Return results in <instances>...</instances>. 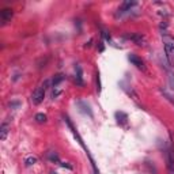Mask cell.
Masks as SVG:
<instances>
[{
  "instance_id": "obj_7",
  "label": "cell",
  "mask_w": 174,
  "mask_h": 174,
  "mask_svg": "<svg viewBox=\"0 0 174 174\" xmlns=\"http://www.w3.org/2000/svg\"><path fill=\"white\" fill-rule=\"evenodd\" d=\"M8 132H10V127H8V124L3 123L2 127H0V139H2V140H5V139H7Z\"/></svg>"
},
{
  "instance_id": "obj_3",
  "label": "cell",
  "mask_w": 174,
  "mask_h": 174,
  "mask_svg": "<svg viewBox=\"0 0 174 174\" xmlns=\"http://www.w3.org/2000/svg\"><path fill=\"white\" fill-rule=\"evenodd\" d=\"M128 59H129V61L136 67V68L141 69V71H146V65H144V61L140 59V57H137L136 54H129Z\"/></svg>"
},
{
  "instance_id": "obj_2",
  "label": "cell",
  "mask_w": 174,
  "mask_h": 174,
  "mask_svg": "<svg viewBox=\"0 0 174 174\" xmlns=\"http://www.w3.org/2000/svg\"><path fill=\"white\" fill-rule=\"evenodd\" d=\"M48 86H49V82H48V80H45L44 85H41L40 87H37V89L34 90L33 95H31V103H33V105H40V103L44 101Z\"/></svg>"
},
{
  "instance_id": "obj_5",
  "label": "cell",
  "mask_w": 174,
  "mask_h": 174,
  "mask_svg": "<svg viewBox=\"0 0 174 174\" xmlns=\"http://www.w3.org/2000/svg\"><path fill=\"white\" fill-rule=\"evenodd\" d=\"M133 5H136V2H124L123 4H121V7L118 8V12L120 14L127 12V11H129L130 8L133 7Z\"/></svg>"
},
{
  "instance_id": "obj_10",
  "label": "cell",
  "mask_w": 174,
  "mask_h": 174,
  "mask_svg": "<svg viewBox=\"0 0 174 174\" xmlns=\"http://www.w3.org/2000/svg\"><path fill=\"white\" fill-rule=\"evenodd\" d=\"M61 80H64V75L57 74L56 76L53 78V87H57V86H59V83L61 82Z\"/></svg>"
},
{
  "instance_id": "obj_6",
  "label": "cell",
  "mask_w": 174,
  "mask_h": 174,
  "mask_svg": "<svg viewBox=\"0 0 174 174\" xmlns=\"http://www.w3.org/2000/svg\"><path fill=\"white\" fill-rule=\"evenodd\" d=\"M167 166H169L170 170L174 167V148L173 147H170L167 150Z\"/></svg>"
},
{
  "instance_id": "obj_13",
  "label": "cell",
  "mask_w": 174,
  "mask_h": 174,
  "mask_svg": "<svg viewBox=\"0 0 174 174\" xmlns=\"http://www.w3.org/2000/svg\"><path fill=\"white\" fill-rule=\"evenodd\" d=\"M48 158L50 159L52 162H59V156H57V154H56V152H53V151L48 152Z\"/></svg>"
},
{
  "instance_id": "obj_15",
  "label": "cell",
  "mask_w": 174,
  "mask_h": 174,
  "mask_svg": "<svg viewBox=\"0 0 174 174\" xmlns=\"http://www.w3.org/2000/svg\"><path fill=\"white\" fill-rule=\"evenodd\" d=\"M52 174H57V173H52Z\"/></svg>"
},
{
  "instance_id": "obj_11",
  "label": "cell",
  "mask_w": 174,
  "mask_h": 174,
  "mask_svg": "<svg viewBox=\"0 0 174 174\" xmlns=\"http://www.w3.org/2000/svg\"><path fill=\"white\" fill-rule=\"evenodd\" d=\"M34 118H36V121H37V123H40V124L46 123V116L44 114V113H37Z\"/></svg>"
},
{
  "instance_id": "obj_12",
  "label": "cell",
  "mask_w": 174,
  "mask_h": 174,
  "mask_svg": "<svg viewBox=\"0 0 174 174\" xmlns=\"http://www.w3.org/2000/svg\"><path fill=\"white\" fill-rule=\"evenodd\" d=\"M36 162H37V159L34 158V156H29V158L25 159V165H26V166H33Z\"/></svg>"
},
{
  "instance_id": "obj_4",
  "label": "cell",
  "mask_w": 174,
  "mask_h": 174,
  "mask_svg": "<svg viewBox=\"0 0 174 174\" xmlns=\"http://www.w3.org/2000/svg\"><path fill=\"white\" fill-rule=\"evenodd\" d=\"M0 16H2V22L5 25V23L10 22L11 18H12V10H11V8H3L2 12H0Z\"/></svg>"
},
{
  "instance_id": "obj_8",
  "label": "cell",
  "mask_w": 174,
  "mask_h": 174,
  "mask_svg": "<svg viewBox=\"0 0 174 174\" xmlns=\"http://www.w3.org/2000/svg\"><path fill=\"white\" fill-rule=\"evenodd\" d=\"M129 40H132V41H135L137 45H143L144 44V37L141 36V34H130V36H127Z\"/></svg>"
},
{
  "instance_id": "obj_9",
  "label": "cell",
  "mask_w": 174,
  "mask_h": 174,
  "mask_svg": "<svg viewBox=\"0 0 174 174\" xmlns=\"http://www.w3.org/2000/svg\"><path fill=\"white\" fill-rule=\"evenodd\" d=\"M76 85L83 86V76H82V67L76 65Z\"/></svg>"
},
{
  "instance_id": "obj_14",
  "label": "cell",
  "mask_w": 174,
  "mask_h": 174,
  "mask_svg": "<svg viewBox=\"0 0 174 174\" xmlns=\"http://www.w3.org/2000/svg\"><path fill=\"white\" fill-rule=\"evenodd\" d=\"M169 82H170V86H172V87H170V89L174 90V76H173L172 74L169 75Z\"/></svg>"
},
{
  "instance_id": "obj_1",
  "label": "cell",
  "mask_w": 174,
  "mask_h": 174,
  "mask_svg": "<svg viewBox=\"0 0 174 174\" xmlns=\"http://www.w3.org/2000/svg\"><path fill=\"white\" fill-rule=\"evenodd\" d=\"M162 41L165 45V52H166V57L169 63L174 65V37L169 36V34H163L162 36Z\"/></svg>"
}]
</instances>
